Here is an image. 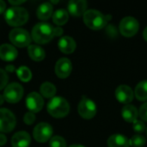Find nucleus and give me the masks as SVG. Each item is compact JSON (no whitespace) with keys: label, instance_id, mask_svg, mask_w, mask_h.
I'll return each mask as SVG.
<instances>
[{"label":"nucleus","instance_id":"36","mask_svg":"<svg viewBox=\"0 0 147 147\" xmlns=\"http://www.w3.org/2000/svg\"><path fill=\"white\" fill-rule=\"evenodd\" d=\"M15 71V66L12 65H6L5 67V71H8V72H13Z\"/></svg>","mask_w":147,"mask_h":147},{"label":"nucleus","instance_id":"27","mask_svg":"<svg viewBox=\"0 0 147 147\" xmlns=\"http://www.w3.org/2000/svg\"><path fill=\"white\" fill-rule=\"evenodd\" d=\"M50 147H66V142L61 136H54L50 140Z\"/></svg>","mask_w":147,"mask_h":147},{"label":"nucleus","instance_id":"16","mask_svg":"<svg viewBox=\"0 0 147 147\" xmlns=\"http://www.w3.org/2000/svg\"><path fill=\"white\" fill-rule=\"evenodd\" d=\"M18 55L17 50L9 44H3L0 46V59L4 61H13Z\"/></svg>","mask_w":147,"mask_h":147},{"label":"nucleus","instance_id":"4","mask_svg":"<svg viewBox=\"0 0 147 147\" xmlns=\"http://www.w3.org/2000/svg\"><path fill=\"white\" fill-rule=\"evenodd\" d=\"M106 16L96 9H88L84 14V22L85 25L94 30L102 29L107 24Z\"/></svg>","mask_w":147,"mask_h":147},{"label":"nucleus","instance_id":"41","mask_svg":"<svg viewBox=\"0 0 147 147\" xmlns=\"http://www.w3.org/2000/svg\"><path fill=\"white\" fill-rule=\"evenodd\" d=\"M51 3H59V0H58V1H54V0H52V1H51Z\"/></svg>","mask_w":147,"mask_h":147},{"label":"nucleus","instance_id":"12","mask_svg":"<svg viewBox=\"0 0 147 147\" xmlns=\"http://www.w3.org/2000/svg\"><path fill=\"white\" fill-rule=\"evenodd\" d=\"M72 70V65L69 59L61 58L59 59L55 65V73L59 78H67Z\"/></svg>","mask_w":147,"mask_h":147},{"label":"nucleus","instance_id":"3","mask_svg":"<svg viewBox=\"0 0 147 147\" xmlns=\"http://www.w3.org/2000/svg\"><path fill=\"white\" fill-rule=\"evenodd\" d=\"M69 111L68 102L61 96L53 97L47 104V112L54 118H63L68 115Z\"/></svg>","mask_w":147,"mask_h":147},{"label":"nucleus","instance_id":"25","mask_svg":"<svg viewBox=\"0 0 147 147\" xmlns=\"http://www.w3.org/2000/svg\"><path fill=\"white\" fill-rule=\"evenodd\" d=\"M16 75L18 78L24 83H27L32 78V72L27 66H21L16 70Z\"/></svg>","mask_w":147,"mask_h":147},{"label":"nucleus","instance_id":"28","mask_svg":"<svg viewBox=\"0 0 147 147\" xmlns=\"http://www.w3.org/2000/svg\"><path fill=\"white\" fill-rule=\"evenodd\" d=\"M8 80H9V77L6 71L3 69H0V90L6 88Z\"/></svg>","mask_w":147,"mask_h":147},{"label":"nucleus","instance_id":"23","mask_svg":"<svg viewBox=\"0 0 147 147\" xmlns=\"http://www.w3.org/2000/svg\"><path fill=\"white\" fill-rule=\"evenodd\" d=\"M68 19H69V14L64 9H57L53 14V21L55 24H57L59 26L64 25L65 23H66Z\"/></svg>","mask_w":147,"mask_h":147},{"label":"nucleus","instance_id":"15","mask_svg":"<svg viewBox=\"0 0 147 147\" xmlns=\"http://www.w3.org/2000/svg\"><path fill=\"white\" fill-rule=\"evenodd\" d=\"M31 143L30 135L24 131L16 133L11 138L12 147H28Z\"/></svg>","mask_w":147,"mask_h":147},{"label":"nucleus","instance_id":"8","mask_svg":"<svg viewBox=\"0 0 147 147\" xmlns=\"http://www.w3.org/2000/svg\"><path fill=\"white\" fill-rule=\"evenodd\" d=\"M119 28L122 35L131 37L138 32L140 23L134 16H126L121 21Z\"/></svg>","mask_w":147,"mask_h":147},{"label":"nucleus","instance_id":"40","mask_svg":"<svg viewBox=\"0 0 147 147\" xmlns=\"http://www.w3.org/2000/svg\"><path fill=\"white\" fill-rule=\"evenodd\" d=\"M111 17H112V16H111V15H108V16H106V19H107V21H109Z\"/></svg>","mask_w":147,"mask_h":147},{"label":"nucleus","instance_id":"32","mask_svg":"<svg viewBox=\"0 0 147 147\" xmlns=\"http://www.w3.org/2000/svg\"><path fill=\"white\" fill-rule=\"evenodd\" d=\"M53 33L54 36H61L64 33V30L61 27H55L53 28Z\"/></svg>","mask_w":147,"mask_h":147},{"label":"nucleus","instance_id":"20","mask_svg":"<svg viewBox=\"0 0 147 147\" xmlns=\"http://www.w3.org/2000/svg\"><path fill=\"white\" fill-rule=\"evenodd\" d=\"M28 53L29 57L36 62L43 60L46 56L44 49L37 45H29L28 47Z\"/></svg>","mask_w":147,"mask_h":147},{"label":"nucleus","instance_id":"5","mask_svg":"<svg viewBox=\"0 0 147 147\" xmlns=\"http://www.w3.org/2000/svg\"><path fill=\"white\" fill-rule=\"evenodd\" d=\"M9 39L11 43L17 47H25L29 46L31 42V36L28 32L21 28H13L9 32Z\"/></svg>","mask_w":147,"mask_h":147},{"label":"nucleus","instance_id":"39","mask_svg":"<svg viewBox=\"0 0 147 147\" xmlns=\"http://www.w3.org/2000/svg\"><path fill=\"white\" fill-rule=\"evenodd\" d=\"M69 147H84V146H82V145H78V144H75V145H71V146H70Z\"/></svg>","mask_w":147,"mask_h":147},{"label":"nucleus","instance_id":"22","mask_svg":"<svg viewBox=\"0 0 147 147\" xmlns=\"http://www.w3.org/2000/svg\"><path fill=\"white\" fill-rule=\"evenodd\" d=\"M40 91L42 96L46 98H53L56 94V87L50 82H45L40 85Z\"/></svg>","mask_w":147,"mask_h":147},{"label":"nucleus","instance_id":"34","mask_svg":"<svg viewBox=\"0 0 147 147\" xmlns=\"http://www.w3.org/2000/svg\"><path fill=\"white\" fill-rule=\"evenodd\" d=\"M6 142H7V139H6V137H5L3 134H0V146H4V145L6 144Z\"/></svg>","mask_w":147,"mask_h":147},{"label":"nucleus","instance_id":"19","mask_svg":"<svg viewBox=\"0 0 147 147\" xmlns=\"http://www.w3.org/2000/svg\"><path fill=\"white\" fill-rule=\"evenodd\" d=\"M109 147H129V140L122 134H113L108 140Z\"/></svg>","mask_w":147,"mask_h":147},{"label":"nucleus","instance_id":"26","mask_svg":"<svg viewBox=\"0 0 147 147\" xmlns=\"http://www.w3.org/2000/svg\"><path fill=\"white\" fill-rule=\"evenodd\" d=\"M146 138L140 134H135L129 140L130 146L134 147H142L146 144Z\"/></svg>","mask_w":147,"mask_h":147},{"label":"nucleus","instance_id":"17","mask_svg":"<svg viewBox=\"0 0 147 147\" xmlns=\"http://www.w3.org/2000/svg\"><path fill=\"white\" fill-rule=\"evenodd\" d=\"M58 46L62 53L69 54L75 51L76 41L71 36H63L59 39Z\"/></svg>","mask_w":147,"mask_h":147},{"label":"nucleus","instance_id":"37","mask_svg":"<svg viewBox=\"0 0 147 147\" xmlns=\"http://www.w3.org/2000/svg\"><path fill=\"white\" fill-rule=\"evenodd\" d=\"M143 36H144L145 40L147 41V27L144 29V31H143Z\"/></svg>","mask_w":147,"mask_h":147},{"label":"nucleus","instance_id":"7","mask_svg":"<svg viewBox=\"0 0 147 147\" xmlns=\"http://www.w3.org/2000/svg\"><path fill=\"white\" fill-rule=\"evenodd\" d=\"M78 111L81 117L91 119L96 114V105L94 101L84 96L78 106Z\"/></svg>","mask_w":147,"mask_h":147},{"label":"nucleus","instance_id":"2","mask_svg":"<svg viewBox=\"0 0 147 147\" xmlns=\"http://www.w3.org/2000/svg\"><path fill=\"white\" fill-rule=\"evenodd\" d=\"M4 18L6 22L9 26L20 27L28 22V12L22 7L13 6L6 10L4 14Z\"/></svg>","mask_w":147,"mask_h":147},{"label":"nucleus","instance_id":"29","mask_svg":"<svg viewBox=\"0 0 147 147\" xmlns=\"http://www.w3.org/2000/svg\"><path fill=\"white\" fill-rule=\"evenodd\" d=\"M133 128L137 133H142L146 129V125H145V123L142 121H138L137 120L135 122H134Z\"/></svg>","mask_w":147,"mask_h":147},{"label":"nucleus","instance_id":"10","mask_svg":"<svg viewBox=\"0 0 147 147\" xmlns=\"http://www.w3.org/2000/svg\"><path fill=\"white\" fill-rule=\"evenodd\" d=\"M53 135V127L46 122L39 123L34 129L33 136L34 139L40 143H45L50 139Z\"/></svg>","mask_w":147,"mask_h":147},{"label":"nucleus","instance_id":"30","mask_svg":"<svg viewBox=\"0 0 147 147\" xmlns=\"http://www.w3.org/2000/svg\"><path fill=\"white\" fill-rule=\"evenodd\" d=\"M23 121L25 122V124L27 125H32L34 121H35V115L34 113L32 112H28L25 114L24 117H23Z\"/></svg>","mask_w":147,"mask_h":147},{"label":"nucleus","instance_id":"38","mask_svg":"<svg viewBox=\"0 0 147 147\" xmlns=\"http://www.w3.org/2000/svg\"><path fill=\"white\" fill-rule=\"evenodd\" d=\"M3 102H4V97H3V96L0 95V105H2L3 103Z\"/></svg>","mask_w":147,"mask_h":147},{"label":"nucleus","instance_id":"6","mask_svg":"<svg viewBox=\"0 0 147 147\" xmlns=\"http://www.w3.org/2000/svg\"><path fill=\"white\" fill-rule=\"evenodd\" d=\"M23 88L18 83H11L6 86L3 91V97L9 103L18 102L23 96Z\"/></svg>","mask_w":147,"mask_h":147},{"label":"nucleus","instance_id":"21","mask_svg":"<svg viewBox=\"0 0 147 147\" xmlns=\"http://www.w3.org/2000/svg\"><path fill=\"white\" fill-rule=\"evenodd\" d=\"M53 8L51 3H43L37 9V16L40 20H47L53 15Z\"/></svg>","mask_w":147,"mask_h":147},{"label":"nucleus","instance_id":"13","mask_svg":"<svg viewBox=\"0 0 147 147\" xmlns=\"http://www.w3.org/2000/svg\"><path fill=\"white\" fill-rule=\"evenodd\" d=\"M134 96V90L128 85L122 84L118 86L115 90V96L117 100L121 103H125L126 105L133 101Z\"/></svg>","mask_w":147,"mask_h":147},{"label":"nucleus","instance_id":"9","mask_svg":"<svg viewBox=\"0 0 147 147\" xmlns=\"http://www.w3.org/2000/svg\"><path fill=\"white\" fill-rule=\"evenodd\" d=\"M16 117L7 109H0V132L10 133L16 127Z\"/></svg>","mask_w":147,"mask_h":147},{"label":"nucleus","instance_id":"24","mask_svg":"<svg viewBox=\"0 0 147 147\" xmlns=\"http://www.w3.org/2000/svg\"><path fill=\"white\" fill-rule=\"evenodd\" d=\"M134 95L140 101H146L147 100V80H143L140 82L134 91Z\"/></svg>","mask_w":147,"mask_h":147},{"label":"nucleus","instance_id":"11","mask_svg":"<svg viewBox=\"0 0 147 147\" xmlns=\"http://www.w3.org/2000/svg\"><path fill=\"white\" fill-rule=\"evenodd\" d=\"M44 106L42 96L37 92H31L26 97V107L32 113L40 112Z\"/></svg>","mask_w":147,"mask_h":147},{"label":"nucleus","instance_id":"1","mask_svg":"<svg viewBox=\"0 0 147 147\" xmlns=\"http://www.w3.org/2000/svg\"><path fill=\"white\" fill-rule=\"evenodd\" d=\"M53 37V27L47 22L37 23L31 32V38L37 44H46Z\"/></svg>","mask_w":147,"mask_h":147},{"label":"nucleus","instance_id":"33","mask_svg":"<svg viewBox=\"0 0 147 147\" xmlns=\"http://www.w3.org/2000/svg\"><path fill=\"white\" fill-rule=\"evenodd\" d=\"M26 1H24V0H18V1H12V0H9V3H10V4H12L13 6H18V5H21V4H22V3H24Z\"/></svg>","mask_w":147,"mask_h":147},{"label":"nucleus","instance_id":"42","mask_svg":"<svg viewBox=\"0 0 147 147\" xmlns=\"http://www.w3.org/2000/svg\"><path fill=\"white\" fill-rule=\"evenodd\" d=\"M146 134H147V131H146Z\"/></svg>","mask_w":147,"mask_h":147},{"label":"nucleus","instance_id":"14","mask_svg":"<svg viewBox=\"0 0 147 147\" xmlns=\"http://www.w3.org/2000/svg\"><path fill=\"white\" fill-rule=\"evenodd\" d=\"M87 9V2L84 0H71L68 3V11L75 16H84Z\"/></svg>","mask_w":147,"mask_h":147},{"label":"nucleus","instance_id":"35","mask_svg":"<svg viewBox=\"0 0 147 147\" xmlns=\"http://www.w3.org/2000/svg\"><path fill=\"white\" fill-rule=\"evenodd\" d=\"M6 9V4L3 1L0 0V14H3L5 11Z\"/></svg>","mask_w":147,"mask_h":147},{"label":"nucleus","instance_id":"18","mask_svg":"<svg viewBox=\"0 0 147 147\" xmlns=\"http://www.w3.org/2000/svg\"><path fill=\"white\" fill-rule=\"evenodd\" d=\"M121 115L123 119L127 122H135L139 116V111L135 106L132 104H127L121 110Z\"/></svg>","mask_w":147,"mask_h":147},{"label":"nucleus","instance_id":"31","mask_svg":"<svg viewBox=\"0 0 147 147\" xmlns=\"http://www.w3.org/2000/svg\"><path fill=\"white\" fill-rule=\"evenodd\" d=\"M139 115L143 121H147V102L142 104V106L140 107L139 110Z\"/></svg>","mask_w":147,"mask_h":147}]
</instances>
